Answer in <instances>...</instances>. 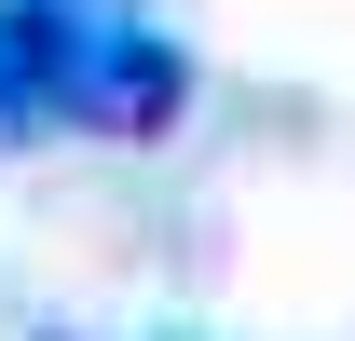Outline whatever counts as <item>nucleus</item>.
<instances>
[{
  "label": "nucleus",
  "instance_id": "f257e3e1",
  "mask_svg": "<svg viewBox=\"0 0 355 341\" xmlns=\"http://www.w3.org/2000/svg\"><path fill=\"white\" fill-rule=\"evenodd\" d=\"M110 14H123V0H0V150L83 123V82H96Z\"/></svg>",
  "mask_w": 355,
  "mask_h": 341
},
{
  "label": "nucleus",
  "instance_id": "f03ea898",
  "mask_svg": "<svg viewBox=\"0 0 355 341\" xmlns=\"http://www.w3.org/2000/svg\"><path fill=\"white\" fill-rule=\"evenodd\" d=\"M178 110H191V55H178V28H150V14H110L96 82H83V137H164Z\"/></svg>",
  "mask_w": 355,
  "mask_h": 341
}]
</instances>
